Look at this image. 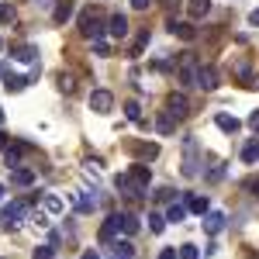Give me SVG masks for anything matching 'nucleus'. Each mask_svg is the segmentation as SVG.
<instances>
[{"mask_svg": "<svg viewBox=\"0 0 259 259\" xmlns=\"http://www.w3.org/2000/svg\"><path fill=\"white\" fill-rule=\"evenodd\" d=\"M180 259H200V252H197V245H180Z\"/></svg>", "mask_w": 259, "mask_h": 259, "instance_id": "nucleus-32", "label": "nucleus"}, {"mask_svg": "<svg viewBox=\"0 0 259 259\" xmlns=\"http://www.w3.org/2000/svg\"><path fill=\"white\" fill-rule=\"evenodd\" d=\"M28 83H31V76H14V73H7V76H4V90H7V94H21Z\"/></svg>", "mask_w": 259, "mask_h": 259, "instance_id": "nucleus-14", "label": "nucleus"}, {"mask_svg": "<svg viewBox=\"0 0 259 259\" xmlns=\"http://www.w3.org/2000/svg\"><path fill=\"white\" fill-rule=\"evenodd\" d=\"M177 256H180L177 249H162V252H159V259H177Z\"/></svg>", "mask_w": 259, "mask_h": 259, "instance_id": "nucleus-38", "label": "nucleus"}, {"mask_svg": "<svg viewBox=\"0 0 259 259\" xmlns=\"http://www.w3.org/2000/svg\"><path fill=\"white\" fill-rule=\"evenodd\" d=\"M0 124H4V111H0Z\"/></svg>", "mask_w": 259, "mask_h": 259, "instance_id": "nucleus-46", "label": "nucleus"}, {"mask_svg": "<svg viewBox=\"0 0 259 259\" xmlns=\"http://www.w3.org/2000/svg\"><path fill=\"white\" fill-rule=\"evenodd\" d=\"M169 114H173V118H187V114H190V100L183 97V94H173V97H169Z\"/></svg>", "mask_w": 259, "mask_h": 259, "instance_id": "nucleus-13", "label": "nucleus"}, {"mask_svg": "<svg viewBox=\"0 0 259 259\" xmlns=\"http://www.w3.org/2000/svg\"><path fill=\"white\" fill-rule=\"evenodd\" d=\"M69 200H73V207H76L80 214H90V211L97 207V197H94V194H87V190H76V194H69Z\"/></svg>", "mask_w": 259, "mask_h": 259, "instance_id": "nucleus-6", "label": "nucleus"}, {"mask_svg": "<svg viewBox=\"0 0 259 259\" xmlns=\"http://www.w3.org/2000/svg\"><path fill=\"white\" fill-rule=\"evenodd\" d=\"M214 124H218L221 132H228V135H235V132H239V124H242V121L235 118V114H218V118H214Z\"/></svg>", "mask_w": 259, "mask_h": 259, "instance_id": "nucleus-17", "label": "nucleus"}, {"mask_svg": "<svg viewBox=\"0 0 259 259\" xmlns=\"http://www.w3.org/2000/svg\"><path fill=\"white\" fill-rule=\"evenodd\" d=\"M156 128H159L162 135H169V132H173V128H177V124H173V114H169V111H166V114H162V118L156 121Z\"/></svg>", "mask_w": 259, "mask_h": 259, "instance_id": "nucleus-27", "label": "nucleus"}, {"mask_svg": "<svg viewBox=\"0 0 259 259\" xmlns=\"http://www.w3.org/2000/svg\"><path fill=\"white\" fill-rule=\"evenodd\" d=\"M28 149H31L28 142H14V145H7V149H4V162H7V166H18L21 156H24Z\"/></svg>", "mask_w": 259, "mask_h": 259, "instance_id": "nucleus-9", "label": "nucleus"}, {"mask_svg": "<svg viewBox=\"0 0 259 259\" xmlns=\"http://www.w3.org/2000/svg\"><path fill=\"white\" fill-rule=\"evenodd\" d=\"M197 87L200 90H214L218 87V73L211 66H197Z\"/></svg>", "mask_w": 259, "mask_h": 259, "instance_id": "nucleus-10", "label": "nucleus"}, {"mask_svg": "<svg viewBox=\"0 0 259 259\" xmlns=\"http://www.w3.org/2000/svg\"><path fill=\"white\" fill-rule=\"evenodd\" d=\"M107 31H111L114 38H124V35H128V18H124V14H114V18H111V28H107Z\"/></svg>", "mask_w": 259, "mask_h": 259, "instance_id": "nucleus-21", "label": "nucleus"}, {"mask_svg": "<svg viewBox=\"0 0 259 259\" xmlns=\"http://www.w3.org/2000/svg\"><path fill=\"white\" fill-rule=\"evenodd\" d=\"M94 52H97V56H107V52H111V45H107L104 38H97V41H94Z\"/></svg>", "mask_w": 259, "mask_h": 259, "instance_id": "nucleus-36", "label": "nucleus"}, {"mask_svg": "<svg viewBox=\"0 0 259 259\" xmlns=\"http://www.w3.org/2000/svg\"><path fill=\"white\" fill-rule=\"evenodd\" d=\"M242 162H259V139H249L245 145H242Z\"/></svg>", "mask_w": 259, "mask_h": 259, "instance_id": "nucleus-19", "label": "nucleus"}, {"mask_svg": "<svg viewBox=\"0 0 259 259\" xmlns=\"http://www.w3.org/2000/svg\"><path fill=\"white\" fill-rule=\"evenodd\" d=\"M114 259H124V256H118V252H114Z\"/></svg>", "mask_w": 259, "mask_h": 259, "instance_id": "nucleus-47", "label": "nucleus"}, {"mask_svg": "<svg viewBox=\"0 0 259 259\" xmlns=\"http://www.w3.org/2000/svg\"><path fill=\"white\" fill-rule=\"evenodd\" d=\"M187 11H190V18H204V14L211 11V0H190Z\"/></svg>", "mask_w": 259, "mask_h": 259, "instance_id": "nucleus-22", "label": "nucleus"}, {"mask_svg": "<svg viewBox=\"0 0 259 259\" xmlns=\"http://www.w3.org/2000/svg\"><path fill=\"white\" fill-rule=\"evenodd\" d=\"M149 228H152V232H156V235H159L162 228H166V218H162V214H156V211H152V214H149Z\"/></svg>", "mask_w": 259, "mask_h": 259, "instance_id": "nucleus-31", "label": "nucleus"}, {"mask_svg": "<svg viewBox=\"0 0 259 259\" xmlns=\"http://www.w3.org/2000/svg\"><path fill=\"white\" fill-rule=\"evenodd\" d=\"M183 204H187L194 214H207V197H197V194H183Z\"/></svg>", "mask_w": 259, "mask_h": 259, "instance_id": "nucleus-18", "label": "nucleus"}, {"mask_svg": "<svg viewBox=\"0 0 259 259\" xmlns=\"http://www.w3.org/2000/svg\"><path fill=\"white\" fill-rule=\"evenodd\" d=\"M145 41H149V31H142L139 38H135V45H132V59H139L142 49H145Z\"/></svg>", "mask_w": 259, "mask_h": 259, "instance_id": "nucleus-30", "label": "nucleus"}, {"mask_svg": "<svg viewBox=\"0 0 259 259\" xmlns=\"http://www.w3.org/2000/svg\"><path fill=\"white\" fill-rule=\"evenodd\" d=\"M45 211H49V214H59V211H62V200L56 197V194H49V197H45Z\"/></svg>", "mask_w": 259, "mask_h": 259, "instance_id": "nucleus-29", "label": "nucleus"}, {"mask_svg": "<svg viewBox=\"0 0 259 259\" xmlns=\"http://www.w3.org/2000/svg\"><path fill=\"white\" fill-rule=\"evenodd\" d=\"M80 31H83V38H94V41H97L100 35H104V24L97 21V14H94V7L80 14Z\"/></svg>", "mask_w": 259, "mask_h": 259, "instance_id": "nucleus-1", "label": "nucleus"}, {"mask_svg": "<svg viewBox=\"0 0 259 259\" xmlns=\"http://www.w3.org/2000/svg\"><path fill=\"white\" fill-rule=\"evenodd\" d=\"M114 187H118L121 197H142V190L132 183V177H128V173H118V177H114Z\"/></svg>", "mask_w": 259, "mask_h": 259, "instance_id": "nucleus-8", "label": "nucleus"}, {"mask_svg": "<svg viewBox=\"0 0 259 259\" xmlns=\"http://www.w3.org/2000/svg\"><path fill=\"white\" fill-rule=\"evenodd\" d=\"M4 149H7V135H0V152H4Z\"/></svg>", "mask_w": 259, "mask_h": 259, "instance_id": "nucleus-42", "label": "nucleus"}, {"mask_svg": "<svg viewBox=\"0 0 259 259\" xmlns=\"http://www.w3.org/2000/svg\"><path fill=\"white\" fill-rule=\"evenodd\" d=\"M11 56H14L18 62H35L38 59V49H35V45H14Z\"/></svg>", "mask_w": 259, "mask_h": 259, "instance_id": "nucleus-16", "label": "nucleus"}, {"mask_svg": "<svg viewBox=\"0 0 259 259\" xmlns=\"http://www.w3.org/2000/svg\"><path fill=\"white\" fill-rule=\"evenodd\" d=\"M200 225H204V232H207V235H218L221 228H225V214H221V211H207Z\"/></svg>", "mask_w": 259, "mask_h": 259, "instance_id": "nucleus-11", "label": "nucleus"}, {"mask_svg": "<svg viewBox=\"0 0 259 259\" xmlns=\"http://www.w3.org/2000/svg\"><path fill=\"white\" fill-rule=\"evenodd\" d=\"M169 31H173L177 38H183V41H194V38H197V31H194V24H190V21H169Z\"/></svg>", "mask_w": 259, "mask_h": 259, "instance_id": "nucleus-12", "label": "nucleus"}, {"mask_svg": "<svg viewBox=\"0 0 259 259\" xmlns=\"http://www.w3.org/2000/svg\"><path fill=\"white\" fill-rule=\"evenodd\" d=\"M249 187H252V190H256V197H259V180H252V183H249Z\"/></svg>", "mask_w": 259, "mask_h": 259, "instance_id": "nucleus-43", "label": "nucleus"}, {"mask_svg": "<svg viewBox=\"0 0 259 259\" xmlns=\"http://www.w3.org/2000/svg\"><path fill=\"white\" fill-rule=\"evenodd\" d=\"M69 18H73V0H62L59 7L52 11V21H56V24H66Z\"/></svg>", "mask_w": 259, "mask_h": 259, "instance_id": "nucleus-20", "label": "nucleus"}, {"mask_svg": "<svg viewBox=\"0 0 259 259\" xmlns=\"http://www.w3.org/2000/svg\"><path fill=\"white\" fill-rule=\"evenodd\" d=\"M59 90H66V94H73V90H76V83H73V76H66V73H62V76H59Z\"/></svg>", "mask_w": 259, "mask_h": 259, "instance_id": "nucleus-35", "label": "nucleus"}, {"mask_svg": "<svg viewBox=\"0 0 259 259\" xmlns=\"http://www.w3.org/2000/svg\"><path fill=\"white\" fill-rule=\"evenodd\" d=\"M249 124H252V128L259 132V111H252V114H249Z\"/></svg>", "mask_w": 259, "mask_h": 259, "instance_id": "nucleus-39", "label": "nucleus"}, {"mask_svg": "<svg viewBox=\"0 0 259 259\" xmlns=\"http://www.w3.org/2000/svg\"><path fill=\"white\" fill-rule=\"evenodd\" d=\"M114 252H118V256H124V259H132L135 256V245H132V242H114Z\"/></svg>", "mask_w": 259, "mask_h": 259, "instance_id": "nucleus-28", "label": "nucleus"}, {"mask_svg": "<svg viewBox=\"0 0 259 259\" xmlns=\"http://www.w3.org/2000/svg\"><path fill=\"white\" fill-rule=\"evenodd\" d=\"M0 49H4V38H0Z\"/></svg>", "mask_w": 259, "mask_h": 259, "instance_id": "nucleus-48", "label": "nucleus"}, {"mask_svg": "<svg viewBox=\"0 0 259 259\" xmlns=\"http://www.w3.org/2000/svg\"><path fill=\"white\" fill-rule=\"evenodd\" d=\"M121 232H124V228H121V214H111V218L100 225V242H104V245H114Z\"/></svg>", "mask_w": 259, "mask_h": 259, "instance_id": "nucleus-3", "label": "nucleus"}, {"mask_svg": "<svg viewBox=\"0 0 259 259\" xmlns=\"http://www.w3.org/2000/svg\"><path fill=\"white\" fill-rule=\"evenodd\" d=\"M0 200H4V187H0Z\"/></svg>", "mask_w": 259, "mask_h": 259, "instance_id": "nucleus-45", "label": "nucleus"}, {"mask_svg": "<svg viewBox=\"0 0 259 259\" xmlns=\"http://www.w3.org/2000/svg\"><path fill=\"white\" fill-rule=\"evenodd\" d=\"M183 149H187V159H183V173H187V177H197V142L187 139V142H183Z\"/></svg>", "mask_w": 259, "mask_h": 259, "instance_id": "nucleus-7", "label": "nucleus"}, {"mask_svg": "<svg viewBox=\"0 0 259 259\" xmlns=\"http://www.w3.org/2000/svg\"><path fill=\"white\" fill-rule=\"evenodd\" d=\"M35 259H56V245H38L35 249Z\"/></svg>", "mask_w": 259, "mask_h": 259, "instance_id": "nucleus-33", "label": "nucleus"}, {"mask_svg": "<svg viewBox=\"0 0 259 259\" xmlns=\"http://www.w3.org/2000/svg\"><path fill=\"white\" fill-rule=\"evenodd\" d=\"M14 21V7L11 4H0V24H11Z\"/></svg>", "mask_w": 259, "mask_h": 259, "instance_id": "nucleus-34", "label": "nucleus"}, {"mask_svg": "<svg viewBox=\"0 0 259 259\" xmlns=\"http://www.w3.org/2000/svg\"><path fill=\"white\" fill-rule=\"evenodd\" d=\"M183 218H187V204H173V207L166 211V221H173V225H180Z\"/></svg>", "mask_w": 259, "mask_h": 259, "instance_id": "nucleus-23", "label": "nucleus"}, {"mask_svg": "<svg viewBox=\"0 0 259 259\" xmlns=\"http://www.w3.org/2000/svg\"><path fill=\"white\" fill-rule=\"evenodd\" d=\"M0 76H7V73H4V66H0Z\"/></svg>", "mask_w": 259, "mask_h": 259, "instance_id": "nucleus-44", "label": "nucleus"}, {"mask_svg": "<svg viewBox=\"0 0 259 259\" xmlns=\"http://www.w3.org/2000/svg\"><path fill=\"white\" fill-rule=\"evenodd\" d=\"M83 259H100V256H97V249H87V252H83Z\"/></svg>", "mask_w": 259, "mask_h": 259, "instance_id": "nucleus-41", "label": "nucleus"}, {"mask_svg": "<svg viewBox=\"0 0 259 259\" xmlns=\"http://www.w3.org/2000/svg\"><path fill=\"white\" fill-rule=\"evenodd\" d=\"M121 228H124L128 235H135V232H139V218H135L132 211H124V214H121Z\"/></svg>", "mask_w": 259, "mask_h": 259, "instance_id": "nucleus-24", "label": "nucleus"}, {"mask_svg": "<svg viewBox=\"0 0 259 259\" xmlns=\"http://www.w3.org/2000/svg\"><path fill=\"white\" fill-rule=\"evenodd\" d=\"M11 183H14V187H31V183H35V173L24 169V166H14V169H11Z\"/></svg>", "mask_w": 259, "mask_h": 259, "instance_id": "nucleus-15", "label": "nucleus"}, {"mask_svg": "<svg viewBox=\"0 0 259 259\" xmlns=\"http://www.w3.org/2000/svg\"><path fill=\"white\" fill-rule=\"evenodd\" d=\"M249 24H252V28H259V11H252V14H249Z\"/></svg>", "mask_w": 259, "mask_h": 259, "instance_id": "nucleus-40", "label": "nucleus"}, {"mask_svg": "<svg viewBox=\"0 0 259 259\" xmlns=\"http://www.w3.org/2000/svg\"><path fill=\"white\" fill-rule=\"evenodd\" d=\"M132 152H139L145 159H156V156H159V145H132Z\"/></svg>", "mask_w": 259, "mask_h": 259, "instance_id": "nucleus-25", "label": "nucleus"}, {"mask_svg": "<svg viewBox=\"0 0 259 259\" xmlns=\"http://www.w3.org/2000/svg\"><path fill=\"white\" fill-rule=\"evenodd\" d=\"M111 107H114V94H111V90H94V94H90V111L107 114Z\"/></svg>", "mask_w": 259, "mask_h": 259, "instance_id": "nucleus-4", "label": "nucleus"}, {"mask_svg": "<svg viewBox=\"0 0 259 259\" xmlns=\"http://www.w3.org/2000/svg\"><path fill=\"white\" fill-rule=\"evenodd\" d=\"M132 7L135 11H145V7H152V0H132Z\"/></svg>", "mask_w": 259, "mask_h": 259, "instance_id": "nucleus-37", "label": "nucleus"}, {"mask_svg": "<svg viewBox=\"0 0 259 259\" xmlns=\"http://www.w3.org/2000/svg\"><path fill=\"white\" fill-rule=\"evenodd\" d=\"M124 114H128V121H142V107H139V100H128V104H124Z\"/></svg>", "mask_w": 259, "mask_h": 259, "instance_id": "nucleus-26", "label": "nucleus"}, {"mask_svg": "<svg viewBox=\"0 0 259 259\" xmlns=\"http://www.w3.org/2000/svg\"><path fill=\"white\" fill-rule=\"evenodd\" d=\"M28 207H31V200H14V204H7V207H4V214H0V218H4L7 228H14V225H21V218L28 214Z\"/></svg>", "mask_w": 259, "mask_h": 259, "instance_id": "nucleus-2", "label": "nucleus"}, {"mask_svg": "<svg viewBox=\"0 0 259 259\" xmlns=\"http://www.w3.org/2000/svg\"><path fill=\"white\" fill-rule=\"evenodd\" d=\"M128 177H132V183H135L142 194H145V187H149V180H152V169H149L145 162H135V166L128 169Z\"/></svg>", "mask_w": 259, "mask_h": 259, "instance_id": "nucleus-5", "label": "nucleus"}]
</instances>
